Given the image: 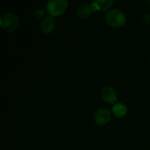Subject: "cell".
I'll list each match as a JSON object with an SVG mask.
<instances>
[{
    "label": "cell",
    "instance_id": "cell-1",
    "mask_svg": "<svg viewBox=\"0 0 150 150\" xmlns=\"http://www.w3.org/2000/svg\"><path fill=\"white\" fill-rule=\"evenodd\" d=\"M105 20L112 27L120 28L127 23V17L120 10L114 9L105 14Z\"/></svg>",
    "mask_w": 150,
    "mask_h": 150
},
{
    "label": "cell",
    "instance_id": "cell-7",
    "mask_svg": "<svg viewBox=\"0 0 150 150\" xmlns=\"http://www.w3.org/2000/svg\"><path fill=\"white\" fill-rule=\"evenodd\" d=\"M40 27H41V30L45 33H52L54 30V28H55V21H54V18L51 17V16L46 17L41 21Z\"/></svg>",
    "mask_w": 150,
    "mask_h": 150
},
{
    "label": "cell",
    "instance_id": "cell-2",
    "mask_svg": "<svg viewBox=\"0 0 150 150\" xmlns=\"http://www.w3.org/2000/svg\"><path fill=\"white\" fill-rule=\"evenodd\" d=\"M0 25L4 31L8 33H13L18 29L19 20L14 13L7 12L1 17Z\"/></svg>",
    "mask_w": 150,
    "mask_h": 150
},
{
    "label": "cell",
    "instance_id": "cell-5",
    "mask_svg": "<svg viewBox=\"0 0 150 150\" xmlns=\"http://www.w3.org/2000/svg\"><path fill=\"white\" fill-rule=\"evenodd\" d=\"M101 98L104 102L113 104L117 100V92L111 86H105L101 90Z\"/></svg>",
    "mask_w": 150,
    "mask_h": 150
},
{
    "label": "cell",
    "instance_id": "cell-3",
    "mask_svg": "<svg viewBox=\"0 0 150 150\" xmlns=\"http://www.w3.org/2000/svg\"><path fill=\"white\" fill-rule=\"evenodd\" d=\"M67 7L68 2L66 0H50L46 5L47 12L53 17H57L63 14Z\"/></svg>",
    "mask_w": 150,
    "mask_h": 150
},
{
    "label": "cell",
    "instance_id": "cell-10",
    "mask_svg": "<svg viewBox=\"0 0 150 150\" xmlns=\"http://www.w3.org/2000/svg\"><path fill=\"white\" fill-rule=\"evenodd\" d=\"M34 15L37 17V18H41L42 16H44V11L42 9H38L35 12H34Z\"/></svg>",
    "mask_w": 150,
    "mask_h": 150
},
{
    "label": "cell",
    "instance_id": "cell-8",
    "mask_svg": "<svg viewBox=\"0 0 150 150\" xmlns=\"http://www.w3.org/2000/svg\"><path fill=\"white\" fill-rule=\"evenodd\" d=\"M113 0H98L92 3L96 11H105L113 5Z\"/></svg>",
    "mask_w": 150,
    "mask_h": 150
},
{
    "label": "cell",
    "instance_id": "cell-4",
    "mask_svg": "<svg viewBox=\"0 0 150 150\" xmlns=\"http://www.w3.org/2000/svg\"><path fill=\"white\" fill-rule=\"evenodd\" d=\"M112 113L107 108L99 109L95 114V121L99 126H105L111 120Z\"/></svg>",
    "mask_w": 150,
    "mask_h": 150
},
{
    "label": "cell",
    "instance_id": "cell-6",
    "mask_svg": "<svg viewBox=\"0 0 150 150\" xmlns=\"http://www.w3.org/2000/svg\"><path fill=\"white\" fill-rule=\"evenodd\" d=\"M95 11H96V9L92 4H84L80 5L79 8L77 9V15L81 18H88Z\"/></svg>",
    "mask_w": 150,
    "mask_h": 150
},
{
    "label": "cell",
    "instance_id": "cell-9",
    "mask_svg": "<svg viewBox=\"0 0 150 150\" xmlns=\"http://www.w3.org/2000/svg\"><path fill=\"white\" fill-rule=\"evenodd\" d=\"M112 113L117 118L124 117L127 113V107L124 104H122V103L116 104L112 107Z\"/></svg>",
    "mask_w": 150,
    "mask_h": 150
}]
</instances>
